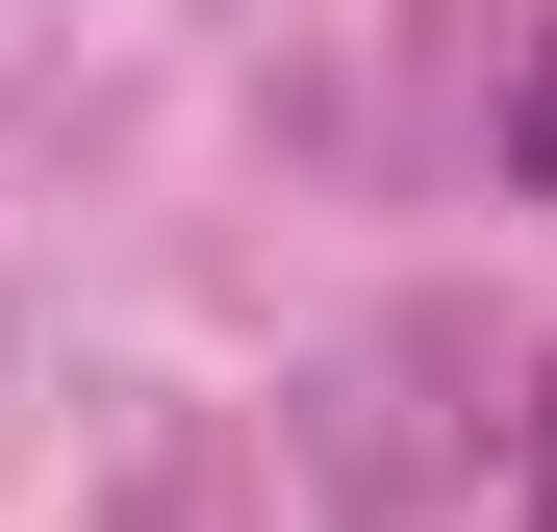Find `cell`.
<instances>
[{
  "label": "cell",
  "mask_w": 557,
  "mask_h": 532,
  "mask_svg": "<svg viewBox=\"0 0 557 532\" xmlns=\"http://www.w3.org/2000/svg\"><path fill=\"white\" fill-rule=\"evenodd\" d=\"M507 177L557 203V0H532V51H507Z\"/></svg>",
  "instance_id": "cell-1"
},
{
  "label": "cell",
  "mask_w": 557,
  "mask_h": 532,
  "mask_svg": "<svg viewBox=\"0 0 557 532\" xmlns=\"http://www.w3.org/2000/svg\"><path fill=\"white\" fill-rule=\"evenodd\" d=\"M532 532H557V406H532Z\"/></svg>",
  "instance_id": "cell-2"
}]
</instances>
